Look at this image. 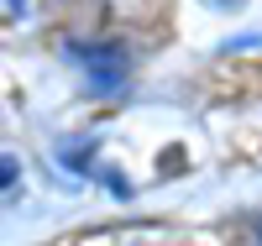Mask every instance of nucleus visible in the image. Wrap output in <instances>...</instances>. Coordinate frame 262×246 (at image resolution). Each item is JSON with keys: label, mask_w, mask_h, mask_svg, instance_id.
<instances>
[{"label": "nucleus", "mask_w": 262, "mask_h": 246, "mask_svg": "<svg viewBox=\"0 0 262 246\" xmlns=\"http://www.w3.org/2000/svg\"><path fill=\"white\" fill-rule=\"evenodd\" d=\"M74 63L84 74H90V84H95V95H121L126 89V79H131V58L121 53V48H111V42H74Z\"/></svg>", "instance_id": "f257e3e1"}, {"label": "nucleus", "mask_w": 262, "mask_h": 246, "mask_svg": "<svg viewBox=\"0 0 262 246\" xmlns=\"http://www.w3.org/2000/svg\"><path fill=\"white\" fill-rule=\"evenodd\" d=\"M105 246H184L179 236H158V231H137V236H111Z\"/></svg>", "instance_id": "f03ea898"}, {"label": "nucleus", "mask_w": 262, "mask_h": 246, "mask_svg": "<svg viewBox=\"0 0 262 246\" xmlns=\"http://www.w3.org/2000/svg\"><path fill=\"white\" fill-rule=\"evenodd\" d=\"M16 178H21V163H16V158H11V152H6V199L16 194Z\"/></svg>", "instance_id": "7ed1b4c3"}, {"label": "nucleus", "mask_w": 262, "mask_h": 246, "mask_svg": "<svg viewBox=\"0 0 262 246\" xmlns=\"http://www.w3.org/2000/svg\"><path fill=\"white\" fill-rule=\"evenodd\" d=\"M6 11H11V16H21V11H27V0H6Z\"/></svg>", "instance_id": "20e7f679"}]
</instances>
